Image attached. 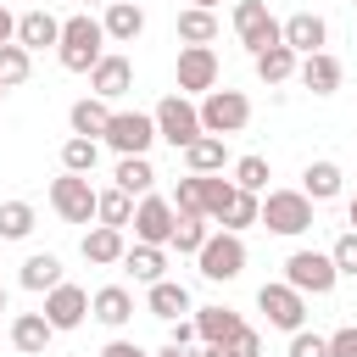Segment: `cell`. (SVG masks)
<instances>
[{
  "label": "cell",
  "mask_w": 357,
  "mask_h": 357,
  "mask_svg": "<svg viewBox=\"0 0 357 357\" xmlns=\"http://www.w3.org/2000/svg\"><path fill=\"white\" fill-rule=\"evenodd\" d=\"M106 28H100V17H89V11H73V17H61V45H56V61L67 67V73H95V61L106 56Z\"/></svg>",
  "instance_id": "cell-1"
},
{
  "label": "cell",
  "mask_w": 357,
  "mask_h": 357,
  "mask_svg": "<svg viewBox=\"0 0 357 357\" xmlns=\"http://www.w3.org/2000/svg\"><path fill=\"white\" fill-rule=\"evenodd\" d=\"M151 117H156V134H162L173 151H190V145L206 134V128H201V106H195L190 95H178V89H173V95H162Z\"/></svg>",
  "instance_id": "cell-2"
},
{
  "label": "cell",
  "mask_w": 357,
  "mask_h": 357,
  "mask_svg": "<svg viewBox=\"0 0 357 357\" xmlns=\"http://www.w3.org/2000/svg\"><path fill=\"white\" fill-rule=\"evenodd\" d=\"M95 206H100V190H95L84 173H56V178H50V212H56L61 223L95 229Z\"/></svg>",
  "instance_id": "cell-3"
},
{
  "label": "cell",
  "mask_w": 357,
  "mask_h": 357,
  "mask_svg": "<svg viewBox=\"0 0 357 357\" xmlns=\"http://www.w3.org/2000/svg\"><path fill=\"white\" fill-rule=\"evenodd\" d=\"M218 78H223V67H218V50L212 45H178V61H173V89L178 95H212L218 89Z\"/></svg>",
  "instance_id": "cell-4"
},
{
  "label": "cell",
  "mask_w": 357,
  "mask_h": 357,
  "mask_svg": "<svg viewBox=\"0 0 357 357\" xmlns=\"http://www.w3.org/2000/svg\"><path fill=\"white\" fill-rule=\"evenodd\" d=\"M195 106H201V128L218 134V139L245 134V123H251V95H245V89H212V95H201Z\"/></svg>",
  "instance_id": "cell-5"
},
{
  "label": "cell",
  "mask_w": 357,
  "mask_h": 357,
  "mask_svg": "<svg viewBox=\"0 0 357 357\" xmlns=\"http://www.w3.org/2000/svg\"><path fill=\"white\" fill-rule=\"evenodd\" d=\"M234 33H240V45H245L251 56L284 45V22L268 11V0H234Z\"/></svg>",
  "instance_id": "cell-6"
},
{
  "label": "cell",
  "mask_w": 357,
  "mask_h": 357,
  "mask_svg": "<svg viewBox=\"0 0 357 357\" xmlns=\"http://www.w3.org/2000/svg\"><path fill=\"white\" fill-rule=\"evenodd\" d=\"M262 229L268 234H284V240L307 234L312 229V201L301 190H268L262 195Z\"/></svg>",
  "instance_id": "cell-7"
},
{
  "label": "cell",
  "mask_w": 357,
  "mask_h": 357,
  "mask_svg": "<svg viewBox=\"0 0 357 357\" xmlns=\"http://www.w3.org/2000/svg\"><path fill=\"white\" fill-rule=\"evenodd\" d=\"M284 284H296L301 296H329V290L340 284L335 257H329V251H312V245L290 251V257H284Z\"/></svg>",
  "instance_id": "cell-8"
},
{
  "label": "cell",
  "mask_w": 357,
  "mask_h": 357,
  "mask_svg": "<svg viewBox=\"0 0 357 357\" xmlns=\"http://www.w3.org/2000/svg\"><path fill=\"white\" fill-rule=\"evenodd\" d=\"M201 279H212V284H229V279H240L245 273V234H229V229H212V240L201 245Z\"/></svg>",
  "instance_id": "cell-9"
},
{
  "label": "cell",
  "mask_w": 357,
  "mask_h": 357,
  "mask_svg": "<svg viewBox=\"0 0 357 357\" xmlns=\"http://www.w3.org/2000/svg\"><path fill=\"white\" fill-rule=\"evenodd\" d=\"M156 139H162V134H156V117H151V112H112L100 145H112L117 156H151Z\"/></svg>",
  "instance_id": "cell-10"
},
{
  "label": "cell",
  "mask_w": 357,
  "mask_h": 357,
  "mask_svg": "<svg viewBox=\"0 0 357 357\" xmlns=\"http://www.w3.org/2000/svg\"><path fill=\"white\" fill-rule=\"evenodd\" d=\"M128 229H134V240H139V245H173L178 212H173V201H167V195H156V190H151V195H139V201H134V223H128Z\"/></svg>",
  "instance_id": "cell-11"
},
{
  "label": "cell",
  "mask_w": 357,
  "mask_h": 357,
  "mask_svg": "<svg viewBox=\"0 0 357 357\" xmlns=\"http://www.w3.org/2000/svg\"><path fill=\"white\" fill-rule=\"evenodd\" d=\"M257 307H262V312H268V324H273V329H284V335L307 329V296H301L296 284H284V279L262 284V290H257Z\"/></svg>",
  "instance_id": "cell-12"
},
{
  "label": "cell",
  "mask_w": 357,
  "mask_h": 357,
  "mask_svg": "<svg viewBox=\"0 0 357 357\" xmlns=\"http://www.w3.org/2000/svg\"><path fill=\"white\" fill-rule=\"evenodd\" d=\"M45 318H50V329L56 335H67V329H78L84 318H89V290L84 284H73V279H61L50 296H45V307H39Z\"/></svg>",
  "instance_id": "cell-13"
},
{
  "label": "cell",
  "mask_w": 357,
  "mask_h": 357,
  "mask_svg": "<svg viewBox=\"0 0 357 357\" xmlns=\"http://www.w3.org/2000/svg\"><path fill=\"white\" fill-rule=\"evenodd\" d=\"M134 89V61L123 56V50H106L100 61H95V73H89V95H100L106 106L112 100H123Z\"/></svg>",
  "instance_id": "cell-14"
},
{
  "label": "cell",
  "mask_w": 357,
  "mask_h": 357,
  "mask_svg": "<svg viewBox=\"0 0 357 357\" xmlns=\"http://www.w3.org/2000/svg\"><path fill=\"white\" fill-rule=\"evenodd\" d=\"M78 251H84L89 268H123V257H128V229H106V223H95V229H84Z\"/></svg>",
  "instance_id": "cell-15"
},
{
  "label": "cell",
  "mask_w": 357,
  "mask_h": 357,
  "mask_svg": "<svg viewBox=\"0 0 357 357\" xmlns=\"http://www.w3.org/2000/svg\"><path fill=\"white\" fill-rule=\"evenodd\" d=\"M284 45H290L296 56H318V50L329 45V22H324L318 11H290V17H284Z\"/></svg>",
  "instance_id": "cell-16"
},
{
  "label": "cell",
  "mask_w": 357,
  "mask_h": 357,
  "mask_svg": "<svg viewBox=\"0 0 357 357\" xmlns=\"http://www.w3.org/2000/svg\"><path fill=\"white\" fill-rule=\"evenodd\" d=\"M312 206L318 201H335L340 190H346V173H340V162H329V156H312L307 167H301V184H296Z\"/></svg>",
  "instance_id": "cell-17"
},
{
  "label": "cell",
  "mask_w": 357,
  "mask_h": 357,
  "mask_svg": "<svg viewBox=\"0 0 357 357\" xmlns=\"http://www.w3.org/2000/svg\"><path fill=\"white\" fill-rule=\"evenodd\" d=\"M61 279H67V273H61V257H56V251H28L22 268H17V284L33 290V296H50Z\"/></svg>",
  "instance_id": "cell-18"
},
{
  "label": "cell",
  "mask_w": 357,
  "mask_h": 357,
  "mask_svg": "<svg viewBox=\"0 0 357 357\" xmlns=\"http://www.w3.org/2000/svg\"><path fill=\"white\" fill-rule=\"evenodd\" d=\"M50 340H56V329H50L45 312H17V318H11V346H17V357H45Z\"/></svg>",
  "instance_id": "cell-19"
},
{
  "label": "cell",
  "mask_w": 357,
  "mask_h": 357,
  "mask_svg": "<svg viewBox=\"0 0 357 357\" xmlns=\"http://www.w3.org/2000/svg\"><path fill=\"white\" fill-rule=\"evenodd\" d=\"M100 28H106L112 45H134V39L145 33V6H134V0H112V6L100 11Z\"/></svg>",
  "instance_id": "cell-20"
},
{
  "label": "cell",
  "mask_w": 357,
  "mask_h": 357,
  "mask_svg": "<svg viewBox=\"0 0 357 357\" xmlns=\"http://www.w3.org/2000/svg\"><path fill=\"white\" fill-rule=\"evenodd\" d=\"M17 45L33 56V50H45V45H61V17H50L45 6H33V11H22L17 17Z\"/></svg>",
  "instance_id": "cell-21"
},
{
  "label": "cell",
  "mask_w": 357,
  "mask_h": 357,
  "mask_svg": "<svg viewBox=\"0 0 357 357\" xmlns=\"http://www.w3.org/2000/svg\"><path fill=\"white\" fill-rule=\"evenodd\" d=\"M296 78H301V89H312V95H335V89H340V78H346V67H340V56L318 50V56H301Z\"/></svg>",
  "instance_id": "cell-22"
},
{
  "label": "cell",
  "mask_w": 357,
  "mask_h": 357,
  "mask_svg": "<svg viewBox=\"0 0 357 357\" xmlns=\"http://www.w3.org/2000/svg\"><path fill=\"white\" fill-rule=\"evenodd\" d=\"M123 273H128L134 284H145V290L162 284V279H167V245H139V240H134L128 257H123Z\"/></svg>",
  "instance_id": "cell-23"
},
{
  "label": "cell",
  "mask_w": 357,
  "mask_h": 357,
  "mask_svg": "<svg viewBox=\"0 0 357 357\" xmlns=\"http://www.w3.org/2000/svg\"><path fill=\"white\" fill-rule=\"evenodd\" d=\"M145 312H151V318H162V324H173V318H190V312H195V301H190V290H184L178 279H162V284H151V290H145Z\"/></svg>",
  "instance_id": "cell-24"
},
{
  "label": "cell",
  "mask_w": 357,
  "mask_h": 357,
  "mask_svg": "<svg viewBox=\"0 0 357 357\" xmlns=\"http://www.w3.org/2000/svg\"><path fill=\"white\" fill-rule=\"evenodd\" d=\"M89 318H100L106 329H123V324L134 318V290H128V284H100V290L89 296Z\"/></svg>",
  "instance_id": "cell-25"
},
{
  "label": "cell",
  "mask_w": 357,
  "mask_h": 357,
  "mask_svg": "<svg viewBox=\"0 0 357 357\" xmlns=\"http://www.w3.org/2000/svg\"><path fill=\"white\" fill-rule=\"evenodd\" d=\"M240 329H245V318H240L234 307H195V335H201V346H229Z\"/></svg>",
  "instance_id": "cell-26"
},
{
  "label": "cell",
  "mask_w": 357,
  "mask_h": 357,
  "mask_svg": "<svg viewBox=\"0 0 357 357\" xmlns=\"http://www.w3.org/2000/svg\"><path fill=\"white\" fill-rule=\"evenodd\" d=\"M67 123H73V134H78V139H106V123H112V106H106L100 95H84V100H73V112H67Z\"/></svg>",
  "instance_id": "cell-27"
},
{
  "label": "cell",
  "mask_w": 357,
  "mask_h": 357,
  "mask_svg": "<svg viewBox=\"0 0 357 357\" xmlns=\"http://www.w3.org/2000/svg\"><path fill=\"white\" fill-rule=\"evenodd\" d=\"M184 167H190V173H201V178H206V173H223V167H234V162H229V139H218V134H201V139L184 151Z\"/></svg>",
  "instance_id": "cell-28"
},
{
  "label": "cell",
  "mask_w": 357,
  "mask_h": 357,
  "mask_svg": "<svg viewBox=\"0 0 357 357\" xmlns=\"http://www.w3.org/2000/svg\"><path fill=\"white\" fill-rule=\"evenodd\" d=\"M112 184H117V190H128L134 201H139V195H151V190H156V167H151V156H117Z\"/></svg>",
  "instance_id": "cell-29"
},
{
  "label": "cell",
  "mask_w": 357,
  "mask_h": 357,
  "mask_svg": "<svg viewBox=\"0 0 357 357\" xmlns=\"http://www.w3.org/2000/svg\"><path fill=\"white\" fill-rule=\"evenodd\" d=\"M251 61H257V78H262L268 89L290 84V78H296V67H301V56H296L290 45H273V50H262V56H251Z\"/></svg>",
  "instance_id": "cell-30"
},
{
  "label": "cell",
  "mask_w": 357,
  "mask_h": 357,
  "mask_svg": "<svg viewBox=\"0 0 357 357\" xmlns=\"http://www.w3.org/2000/svg\"><path fill=\"white\" fill-rule=\"evenodd\" d=\"M173 33H178L184 45H212V39H218V11L184 6V11H178V22H173Z\"/></svg>",
  "instance_id": "cell-31"
},
{
  "label": "cell",
  "mask_w": 357,
  "mask_h": 357,
  "mask_svg": "<svg viewBox=\"0 0 357 357\" xmlns=\"http://www.w3.org/2000/svg\"><path fill=\"white\" fill-rule=\"evenodd\" d=\"M229 173H234V190H245V195H262V190H268V178H273L268 156H257V151H251V156H234V167H229Z\"/></svg>",
  "instance_id": "cell-32"
},
{
  "label": "cell",
  "mask_w": 357,
  "mask_h": 357,
  "mask_svg": "<svg viewBox=\"0 0 357 357\" xmlns=\"http://www.w3.org/2000/svg\"><path fill=\"white\" fill-rule=\"evenodd\" d=\"M95 223H106V229H128L134 223V195L128 190H100V206H95Z\"/></svg>",
  "instance_id": "cell-33"
},
{
  "label": "cell",
  "mask_w": 357,
  "mask_h": 357,
  "mask_svg": "<svg viewBox=\"0 0 357 357\" xmlns=\"http://www.w3.org/2000/svg\"><path fill=\"white\" fill-rule=\"evenodd\" d=\"M39 223L33 201H0V240H28Z\"/></svg>",
  "instance_id": "cell-34"
},
{
  "label": "cell",
  "mask_w": 357,
  "mask_h": 357,
  "mask_svg": "<svg viewBox=\"0 0 357 357\" xmlns=\"http://www.w3.org/2000/svg\"><path fill=\"white\" fill-rule=\"evenodd\" d=\"M95 162H100V139H61V173H95Z\"/></svg>",
  "instance_id": "cell-35"
},
{
  "label": "cell",
  "mask_w": 357,
  "mask_h": 357,
  "mask_svg": "<svg viewBox=\"0 0 357 357\" xmlns=\"http://www.w3.org/2000/svg\"><path fill=\"white\" fill-rule=\"evenodd\" d=\"M167 201H173V212H178V218H206V195H201V173H184V178L173 184V195H167ZM206 223H212V218H206Z\"/></svg>",
  "instance_id": "cell-36"
},
{
  "label": "cell",
  "mask_w": 357,
  "mask_h": 357,
  "mask_svg": "<svg viewBox=\"0 0 357 357\" xmlns=\"http://www.w3.org/2000/svg\"><path fill=\"white\" fill-rule=\"evenodd\" d=\"M201 195H206V218H212V223H223V212L234 206V195H240V190H234V178L206 173V178H201Z\"/></svg>",
  "instance_id": "cell-37"
},
{
  "label": "cell",
  "mask_w": 357,
  "mask_h": 357,
  "mask_svg": "<svg viewBox=\"0 0 357 357\" xmlns=\"http://www.w3.org/2000/svg\"><path fill=\"white\" fill-rule=\"evenodd\" d=\"M212 240V223L206 218H178V229H173V245L167 251H178V257H201V245Z\"/></svg>",
  "instance_id": "cell-38"
},
{
  "label": "cell",
  "mask_w": 357,
  "mask_h": 357,
  "mask_svg": "<svg viewBox=\"0 0 357 357\" xmlns=\"http://www.w3.org/2000/svg\"><path fill=\"white\" fill-rule=\"evenodd\" d=\"M257 223H262V195H245V190H240L234 206L223 212V229H229V234H245V229H257Z\"/></svg>",
  "instance_id": "cell-39"
},
{
  "label": "cell",
  "mask_w": 357,
  "mask_h": 357,
  "mask_svg": "<svg viewBox=\"0 0 357 357\" xmlns=\"http://www.w3.org/2000/svg\"><path fill=\"white\" fill-rule=\"evenodd\" d=\"M28 73H33V56L22 45H0V84L17 89V84H28Z\"/></svg>",
  "instance_id": "cell-40"
},
{
  "label": "cell",
  "mask_w": 357,
  "mask_h": 357,
  "mask_svg": "<svg viewBox=\"0 0 357 357\" xmlns=\"http://www.w3.org/2000/svg\"><path fill=\"white\" fill-rule=\"evenodd\" d=\"M329 257H335V273H340V279H357V229H346V234L329 245Z\"/></svg>",
  "instance_id": "cell-41"
},
{
  "label": "cell",
  "mask_w": 357,
  "mask_h": 357,
  "mask_svg": "<svg viewBox=\"0 0 357 357\" xmlns=\"http://www.w3.org/2000/svg\"><path fill=\"white\" fill-rule=\"evenodd\" d=\"M284 357H329V335H312V329H296Z\"/></svg>",
  "instance_id": "cell-42"
},
{
  "label": "cell",
  "mask_w": 357,
  "mask_h": 357,
  "mask_svg": "<svg viewBox=\"0 0 357 357\" xmlns=\"http://www.w3.org/2000/svg\"><path fill=\"white\" fill-rule=\"evenodd\" d=\"M223 351H229V357H262V335H257V329L245 324V329H240V335H234V340H229Z\"/></svg>",
  "instance_id": "cell-43"
},
{
  "label": "cell",
  "mask_w": 357,
  "mask_h": 357,
  "mask_svg": "<svg viewBox=\"0 0 357 357\" xmlns=\"http://www.w3.org/2000/svg\"><path fill=\"white\" fill-rule=\"evenodd\" d=\"M329 357H357V324H340L329 335Z\"/></svg>",
  "instance_id": "cell-44"
},
{
  "label": "cell",
  "mask_w": 357,
  "mask_h": 357,
  "mask_svg": "<svg viewBox=\"0 0 357 357\" xmlns=\"http://www.w3.org/2000/svg\"><path fill=\"white\" fill-rule=\"evenodd\" d=\"M167 340H173V346H190V340H201V335H195V312H190V318H173V324H167Z\"/></svg>",
  "instance_id": "cell-45"
},
{
  "label": "cell",
  "mask_w": 357,
  "mask_h": 357,
  "mask_svg": "<svg viewBox=\"0 0 357 357\" xmlns=\"http://www.w3.org/2000/svg\"><path fill=\"white\" fill-rule=\"evenodd\" d=\"M100 357H156V351H145L139 340H106V346H100Z\"/></svg>",
  "instance_id": "cell-46"
},
{
  "label": "cell",
  "mask_w": 357,
  "mask_h": 357,
  "mask_svg": "<svg viewBox=\"0 0 357 357\" xmlns=\"http://www.w3.org/2000/svg\"><path fill=\"white\" fill-rule=\"evenodd\" d=\"M0 45H17V17L0 6Z\"/></svg>",
  "instance_id": "cell-47"
},
{
  "label": "cell",
  "mask_w": 357,
  "mask_h": 357,
  "mask_svg": "<svg viewBox=\"0 0 357 357\" xmlns=\"http://www.w3.org/2000/svg\"><path fill=\"white\" fill-rule=\"evenodd\" d=\"M156 357H201V351H190V346H173V340H167V346H162Z\"/></svg>",
  "instance_id": "cell-48"
},
{
  "label": "cell",
  "mask_w": 357,
  "mask_h": 357,
  "mask_svg": "<svg viewBox=\"0 0 357 357\" xmlns=\"http://www.w3.org/2000/svg\"><path fill=\"white\" fill-rule=\"evenodd\" d=\"M346 223H351V229H357V190H351V195H346Z\"/></svg>",
  "instance_id": "cell-49"
},
{
  "label": "cell",
  "mask_w": 357,
  "mask_h": 357,
  "mask_svg": "<svg viewBox=\"0 0 357 357\" xmlns=\"http://www.w3.org/2000/svg\"><path fill=\"white\" fill-rule=\"evenodd\" d=\"M201 357H229V351L223 346H201Z\"/></svg>",
  "instance_id": "cell-50"
},
{
  "label": "cell",
  "mask_w": 357,
  "mask_h": 357,
  "mask_svg": "<svg viewBox=\"0 0 357 357\" xmlns=\"http://www.w3.org/2000/svg\"><path fill=\"white\" fill-rule=\"evenodd\" d=\"M190 6H201V11H218V6H223V0H190Z\"/></svg>",
  "instance_id": "cell-51"
},
{
  "label": "cell",
  "mask_w": 357,
  "mask_h": 357,
  "mask_svg": "<svg viewBox=\"0 0 357 357\" xmlns=\"http://www.w3.org/2000/svg\"><path fill=\"white\" fill-rule=\"evenodd\" d=\"M78 6H84V11H89V6H112V0H78Z\"/></svg>",
  "instance_id": "cell-52"
},
{
  "label": "cell",
  "mask_w": 357,
  "mask_h": 357,
  "mask_svg": "<svg viewBox=\"0 0 357 357\" xmlns=\"http://www.w3.org/2000/svg\"><path fill=\"white\" fill-rule=\"evenodd\" d=\"M0 312H6V284H0Z\"/></svg>",
  "instance_id": "cell-53"
},
{
  "label": "cell",
  "mask_w": 357,
  "mask_h": 357,
  "mask_svg": "<svg viewBox=\"0 0 357 357\" xmlns=\"http://www.w3.org/2000/svg\"><path fill=\"white\" fill-rule=\"evenodd\" d=\"M0 100H6V84H0Z\"/></svg>",
  "instance_id": "cell-54"
},
{
  "label": "cell",
  "mask_w": 357,
  "mask_h": 357,
  "mask_svg": "<svg viewBox=\"0 0 357 357\" xmlns=\"http://www.w3.org/2000/svg\"><path fill=\"white\" fill-rule=\"evenodd\" d=\"M351 6H357V0H351Z\"/></svg>",
  "instance_id": "cell-55"
}]
</instances>
